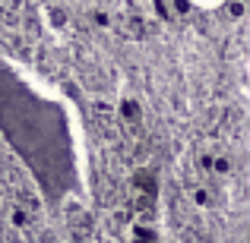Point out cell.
Instances as JSON below:
<instances>
[{
	"instance_id": "6da1fadb",
	"label": "cell",
	"mask_w": 250,
	"mask_h": 243,
	"mask_svg": "<svg viewBox=\"0 0 250 243\" xmlns=\"http://www.w3.org/2000/svg\"><path fill=\"white\" fill-rule=\"evenodd\" d=\"M0 133L29 168L44 199L89 189L85 133L67 92L22 63H0Z\"/></svg>"
},
{
	"instance_id": "7a4b0ae2",
	"label": "cell",
	"mask_w": 250,
	"mask_h": 243,
	"mask_svg": "<svg viewBox=\"0 0 250 243\" xmlns=\"http://www.w3.org/2000/svg\"><path fill=\"white\" fill-rule=\"evenodd\" d=\"M190 6H196V10H219V6H225L228 0H187Z\"/></svg>"
}]
</instances>
